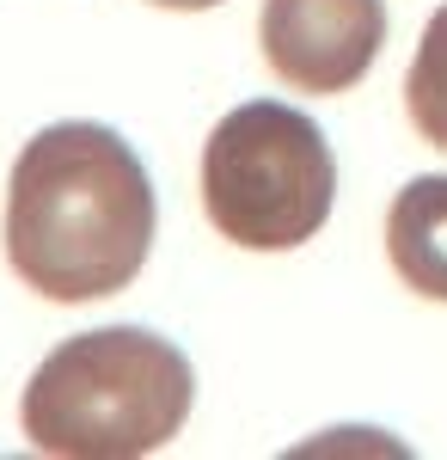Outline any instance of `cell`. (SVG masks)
Here are the masks:
<instances>
[{"mask_svg": "<svg viewBox=\"0 0 447 460\" xmlns=\"http://www.w3.org/2000/svg\"><path fill=\"white\" fill-rule=\"evenodd\" d=\"M258 43L294 93H349L386 43V0H264Z\"/></svg>", "mask_w": 447, "mask_h": 460, "instance_id": "4", "label": "cell"}, {"mask_svg": "<svg viewBox=\"0 0 447 460\" xmlns=\"http://www.w3.org/2000/svg\"><path fill=\"white\" fill-rule=\"evenodd\" d=\"M197 405V375L172 338L141 325L80 332L37 362L19 424L37 455L136 460L166 448Z\"/></svg>", "mask_w": 447, "mask_h": 460, "instance_id": "2", "label": "cell"}, {"mask_svg": "<svg viewBox=\"0 0 447 460\" xmlns=\"http://www.w3.org/2000/svg\"><path fill=\"white\" fill-rule=\"evenodd\" d=\"M160 203L136 147L104 123H49L6 178V264L43 301H104L153 252Z\"/></svg>", "mask_w": 447, "mask_h": 460, "instance_id": "1", "label": "cell"}, {"mask_svg": "<svg viewBox=\"0 0 447 460\" xmlns=\"http://www.w3.org/2000/svg\"><path fill=\"white\" fill-rule=\"evenodd\" d=\"M337 203V160L307 111L251 99L215 123L203 147V209L245 252H294Z\"/></svg>", "mask_w": 447, "mask_h": 460, "instance_id": "3", "label": "cell"}, {"mask_svg": "<svg viewBox=\"0 0 447 460\" xmlns=\"http://www.w3.org/2000/svg\"><path fill=\"white\" fill-rule=\"evenodd\" d=\"M153 6H172V13H208V6H221V0H153Z\"/></svg>", "mask_w": 447, "mask_h": 460, "instance_id": "7", "label": "cell"}, {"mask_svg": "<svg viewBox=\"0 0 447 460\" xmlns=\"http://www.w3.org/2000/svg\"><path fill=\"white\" fill-rule=\"evenodd\" d=\"M405 111L429 147H447V6L423 25V43L405 74Z\"/></svg>", "mask_w": 447, "mask_h": 460, "instance_id": "6", "label": "cell"}, {"mask_svg": "<svg viewBox=\"0 0 447 460\" xmlns=\"http://www.w3.org/2000/svg\"><path fill=\"white\" fill-rule=\"evenodd\" d=\"M386 258L423 301H447V172L411 178L386 209Z\"/></svg>", "mask_w": 447, "mask_h": 460, "instance_id": "5", "label": "cell"}]
</instances>
